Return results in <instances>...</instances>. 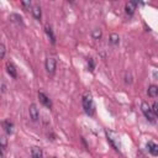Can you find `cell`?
<instances>
[{
    "instance_id": "cell-1",
    "label": "cell",
    "mask_w": 158,
    "mask_h": 158,
    "mask_svg": "<svg viewBox=\"0 0 158 158\" xmlns=\"http://www.w3.org/2000/svg\"><path fill=\"white\" fill-rule=\"evenodd\" d=\"M81 102H83L84 111H85L89 116H93V115L95 114V104H94V100H93L91 94H90V93H84V94H83Z\"/></svg>"
},
{
    "instance_id": "cell-2",
    "label": "cell",
    "mask_w": 158,
    "mask_h": 158,
    "mask_svg": "<svg viewBox=\"0 0 158 158\" xmlns=\"http://www.w3.org/2000/svg\"><path fill=\"white\" fill-rule=\"evenodd\" d=\"M106 133V137H107V141L110 142V144L116 149V151H120V142H118V138H117V135L112 131H109L106 130L105 131Z\"/></svg>"
},
{
    "instance_id": "cell-3",
    "label": "cell",
    "mask_w": 158,
    "mask_h": 158,
    "mask_svg": "<svg viewBox=\"0 0 158 158\" xmlns=\"http://www.w3.org/2000/svg\"><path fill=\"white\" fill-rule=\"evenodd\" d=\"M141 110H142V112H143V115L146 116V118L148 120V121H151V122H156V116L153 115V112H152V109H151V106L146 102V101H143L142 102V105H141Z\"/></svg>"
},
{
    "instance_id": "cell-4",
    "label": "cell",
    "mask_w": 158,
    "mask_h": 158,
    "mask_svg": "<svg viewBox=\"0 0 158 158\" xmlns=\"http://www.w3.org/2000/svg\"><path fill=\"white\" fill-rule=\"evenodd\" d=\"M56 68H57V62H56V59H54L53 57H48V58L46 59V70H47V73L51 74V75H53L54 72H56Z\"/></svg>"
},
{
    "instance_id": "cell-5",
    "label": "cell",
    "mask_w": 158,
    "mask_h": 158,
    "mask_svg": "<svg viewBox=\"0 0 158 158\" xmlns=\"http://www.w3.org/2000/svg\"><path fill=\"white\" fill-rule=\"evenodd\" d=\"M38 99H40L41 104H43L46 107L52 109V101H51V99H49L43 91H38Z\"/></svg>"
},
{
    "instance_id": "cell-6",
    "label": "cell",
    "mask_w": 158,
    "mask_h": 158,
    "mask_svg": "<svg viewBox=\"0 0 158 158\" xmlns=\"http://www.w3.org/2000/svg\"><path fill=\"white\" fill-rule=\"evenodd\" d=\"M28 112H30V117L32 121H37L38 117H40V112H38V109L35 104H31L30 107H28Z\"/></svg>"
},
{
    "instance_id": "cell-7",
    "label": "cell",
    "mask_w": 158,
    "mask_h": 158,
    "mask_svg": "<svg viewBox=\"0 0 158 158\" xmlns=\"http://www.w3.org/2000/svg\"><path fill=\"white\" fill-rule=\"evenodd\" d=\"M136 7H137V2H136V1H128V2L126 4V6H125V11H126V14H127L128 16H132V15L135 14Z\"/></svg>"
},
{
    "instance_id": "cell-8",
    "label": "cell",
    "mask_w": 158,
    "mask_h": 158,
    "mask_svg": "<svg viewBox=\"0 0 158 158\" xmlns=\"http://www.w3.org/2000/svg\"><path fill=\"white\" fill-rule=\"evenodd\" d=\"M44 32H46V35L48 36V38H49V41H51V43H52V44H54V43H56V36H54V33H53L52 27H51L48 23H46V25H44Z\"/></svg>"
},
{
    "instance_id": "cell-9",
    "label": "cell",
    "mask_w": 158,
    "mask_h": 158,
    "mask_svg": "<svg viewBox=\"0 0 158 158\" xmlns=\"http://www.w3.org/2000/svg\"><path fill=\"white\" fill-rule=\"evenodd\" d=\"M31 11H32V15H33V17H35L36 20H41L42 11H41V6H40L38 4H35V5L32 6Z\"/></svg>"
},
{
    "instance_id": "cell-10",
    "label": "cell",
    "mask_w": 158,
    "mask_h": 158,
    "mask_svg": "<svg viewBox=\"0 0 158 158\" xmlns=\"http://www.w3.org/2000/svg\"><path fill=\"white\" fill-rule=\"evenodd\" d=\"M147 149L152 156H158V144H156L154 142H148Z\"/></svg>"
},
{
    "instance_id": "cell-11",
    "label": "cell",
    "mask_w": 158,
    "mask_h": 158,
    "mask_svg": "<svg viewBox=\"0 0 158 158\" xmlns=\"http://www.w3.org/2000/svg\"><path fill=\"white\" fill-rule=\"evenodd\" d=\"M2 126H4L5 132H6L7 135H11V133L14 132V123H12L10 120H5V121L2 122Z\"/></svg>"
},
{
    "instance_id": "cell-12",
    "label": "cell",
    "mask_w": 158,
    "mask_h": 158,
    "mask_svg": "<svg viewBox=\"0 0 158 158\" xmlns=\"http://www.w3.org/2000/svg\"><path fill=\"white\" fill-rule=\"evenodd\" d=\"M6 72L10 74V77L17 78V70H16V68H15V65L12 63H7L6 64Z\"/></svg>"
},
{
    "instance_id": "cell-13",
    "label": "cell",
    "mask_w": 158,
    "mask_h": 158,
    "mask_svg": "<svg viewBox=\"0 0 158 158\" xmlns=\"http://www.w3.org/2000/svg\"><path fill=\"white\" fill-rule=\"evenodd\" d=\"M31 156H32V158H42L43 152H42V149L40 147L35 146V147L31 148Z\"/></svg>"
},
{
    "instance_id": "cell-14",
    "label": "cell",
    "mask_w": 158,
    "mask_h": 158,
    "mask_svg": "<svg viewBox=\"0 0 158 158\" xmlns=\"http://www.w3.org/2000/svg\"><path fill=\"white\" fill-rule=\"evenodd\" d=\"M147 93H148V95H149L151 98H156V96L158 95V86H157V85H153V84L149 85Z\"/></svg>"
},
{
    "instance_id": "cell-15",
    "label": "cell",
    "mask_w": 158,
    "mask_h": 158,
    "mask_svg": "<svg viewBox=\"0 0 158 158\" xmlns=\"http://www.w3.org/2000/svg\"><path fill=\"white\" fill-rule=\"evenodd\" d=\"M109 41H110V43H111L112 46H116V44H118V42H120L118 35H116V33H111V35H110V38H109Z\"/></svg>"
},
{
    "instance_id": "cell-16",
    "label": "cell",
    "mask_w": 158,
    "mask_h": 158,
    "mask_svg": "<svg viewBox=\"0 0 158 158\" xmlns=\"http://www.w3.org/2000/svg\"><path fill=\"white\" fill-rule=\"evenodd\" d=\"M9 19H10V21L16 22V23H21V22H22V17H21L20 15H17V14H11Z\"/></svg>"
},
{
    "instance_id": "cell-17",
    "label": "cell",
    "mask_w": 158,
    "mask_h": 158,
    "mask_svg": "<svg viewBox=\"0 0 158 158\" xmlns=\"http://www.w3.org/2000/svg\"><path fill=\"white\" fill-rule=\"evenodd\" d=\"M101 35H102V32H101L100 28H95V30H93V32H91V36H93L94 40H99V38H101Z\"/></svg>"
},
{
    "instance_id": "cell-18",
    "label": "cell",
    "mask_w": 158,
    "mask_h": 158,
    "mask_svg": "<svg viewBox=\"0 0 158 158\" xmlns=\"http://www.w3.org/2000/svg\"><path fill=\"white\" fill-rule=\"evenodd\" d=\"M21 6L23 7L25 11H28L30 9H32L33 5L31 4V1H25V0H23V1H21Z\"/></svg>"
},
{
    "instance_id": "cell-19",
    "label": "cell",
    "mask_w": 158,
    "mask_h": 158,
    "mask_svg": "<svg viewBox=\"0 0 158 158\" xmlns=\"http://www.w3.org/2000/svg\"><path fill=\"white\" fill-rule=\"evenodd\" d=\"M94 68H95L94 59H93V58H89V59H88V69H89L90 72H93V70H94Z\"/></svg>"
},
{
    "instance_id": "cell-20",
    "label": "cell",
    "mask_w": 158,
    "mask_h": 158,
    "mask_svg": "<svg viewBox=\"0 0 158 158\" xmlns=\"http://www.w3.org/2000/svg\"><path fill=\"white\" fill-rule=\"evenodd\" d=\"M151 109H152L153 115H154L156 117H158V104H157V102H154V104L151 106Z\"/></svg>"
},
{
    "instance_id": "cell-21",
    "label": "cell",
    "mask_w": 158,
    "mask_h": 158,
    "mask_svg": "<svg viewBox=\"0 0 158 158\" xmlns=\"http://www.w3.org/2000/svg\"><path fill=\"white\" fill-rule=\"evenodd\" d=\"M125 83H127V84H131L132 83V75H131L130 72H127L126 75H125Z\"/></svg>"
},
{
    "instance_id": "cell-22",
    "label": "cell",
    "mask_w": 158,
    "mask_h": 158,
    "mask_svg": "<svg viewBox=\"0 0 158 158\" xmlns=\"http://www.w3.org/2000/svg\"><path fill=\"white\" fill-rule=\"evenodd\" d=\"M5 51H6V49H5V46H4V43H1V44H0V58H1V59L5 58Z\"/></svg>"
},
{
    "instance_id": "cell-23",
    "label": "cell",
    "mask_w": 158,
    "mask_h": 158,
    "mask_svg": "<svg viewBox=\"0 0 158 158\" xmlns=\"http://www.w3.org/2000/svg\"><path fill=\"white\" fill-rule=\"evenodd\" d=\"M6 91V84L5 81H1V93H5Z\"/></svg>"
}]
</instances>
